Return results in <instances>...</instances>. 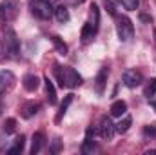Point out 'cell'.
Segmentation results:
<instances>
[{"instance_id":"6da1fadb","label":"cell","mask_w":156,"mask_h":155,"mask_svg":"<svg viewBox=\"0 0 156 155\" xmlns=\"http://www.w3.org/2000/svg\"><path fill=\"white\" fill-rule=\"evenodd\" d=\"M4 47L9 53V57H13V59H16L20 55V40L16 37L15 29H11V28H5V31H4Z\"/></svg>"},{"instance_id":"7a4b0ae2","label":"cell","mask_w":156,"mask_h":155,"mask_svg":"<svg viewBox=\"0 0 156 155\" xmlns=\"http://www.w3.org/2000/svg\"><path fill=\"white\" fill-rule=\"evenodd\" d=\"M116 33H118V39L122 40V42H129L134 37V28H133L131 18L118 17L116 18Z\"/></svg>"},{"instance_id":"3957f363","label":"cell","mask_w":156,"mask_h":155,"mask_svg":"<svg viewBox=\"0 0 156 155\" xmlns=\"http://www.w3.org/2000/svg\"><path fill=\"white\" fill-rule=\"evenodd\" d=\"M53 6L47 0H31V13L42 20H47L53 17Z\"/></svg>"},{"instance_id":"277c9868","label":"cell","mask_w":156,"mask_h":155,"mask_svg":"<svg viewBox=\"0 0 156 155\" xmlns=\"http://www.w3.org/2000/svg\"><path fill=\"white\" fill-rule=\"evenodd\" d=\"M16 15H18V6H16L15 2L5 0V2L0 4V18H2L4 22H11V20H15Z\"/></svg>"},{"instance_id":"5b68a950","label":"cell","mask_w":156,"mask_h":155,"mask_svg":"<svg viewBox=\"0 0 156 155\" xmlns=\"http://www.w3.org/2000/svg\"><path fill=\"white\" fill-rule=\"evenodd\" d=\"M122 80H123V84L127 88H136V86H140L144 82V75L140 71H136V70H125L123 75H122Z\"/></svg>"},{"instance_id":"8992f818","label":"cell","mask_w":156,"mask_h":155,"mask_svg":"<svg viewBox=\"0 0 156 155\" xmlns=\"http://www.w3.org/2000/svg\"><path fill=\"white\" fill-rule=\"evenodd\" d=\"M115 133H116L115 124L111 122V119H109V117H104V119H102V122H100V137H102V139H105V141H113Z\"/></svg>"},{"instance_id":"52a82bcc","label":"cell","mask_w":156,"mask_h":155,"mask_svg":"<svg viewBox=\"0 0 156 155\" xmlns=\"http://www.w3.org/2000/svg\"><path fill=\"white\" fill-rule=\"evenodd\" d=\"M64 82H66V88H76L82 84V77L78 75L76 70L64 68Z\"/></svg>"},{"instance_id":"ba28073f","label":"cell","mask_w":156,"mask_h":155,"mask_svg":"<svg viewBox=\"0 0 156 155\" xmlns=\"http://www.w3.org/2000/svg\"><path fill=\"white\" fill-rule=\"evenodd\" d=\"M15 84V75L9 70H2L0 71V95H4L7 89H11Z\"/></svg>"},{"instance_id":"9c48e42d","label":"cell","mask_w":156,"mask_h":155,"mask_svg":"<svg viewBox=\"0 0 156 155\" xmlns=\"http://www.w3.org/2000/svg\"><path fill=\"white\" fill-rule=\"evenodd\" d=\"M107 77H109V70L107 68H100V71L96 73V78H94V89H96L98 95L104 93L105 84H107Z\"/></svg>"},{"instance_id":"30bf717a","label":"cell","mask_w":156,"mask_h":155,"mask_svg":"<svg viewBox=\"0 0 156 155\" xmlns=\"http://www.w3.org/2000/svg\"><path fill=\"white\" fill-rule=\"evenodd\" d=\"M44 82H45V95H47V100H49V104L53 106V104H56V88H55V84L51 82V78L45 77L44 78Z\"/></svg>"},{"instance_id":"8fae6325","label":"cell","mask_w":156,"mask_h":155,"mask_svg":"<svg viewBox=\"0 0 156 155\" xmlns=\"http://www.w3.org/2000/svg\"><path fill=\"white\" fill-rule=\"evenodd\" d=\"M20 112H22V117H24V119H31L33 115H37L40 112V104L38 102H27V104L22 106Z\"/></svg>"},{"instance_id":"7c38bea8","label":"cell","mask_w":156,"mask_h":155,"mask_svg":"<svg viewBox=\"0 0 156 155\" xmlns=\"http://www.w3.org/2000/svg\"><path fill=\"white\" fill-rule=\"evenodd\" d=\"M40 86V78L37 75H26L24 77V88L27 91H37Z\"/></svg>"},{"instance_id":"4fadbf2b","label":"cell","mask_w":156,"mask_h":155,"mask_svg":"<svg viewBox=\"0 0 156 155\" xmlns=\"http://www.w3.org/2000/svg\"><path fill=\"white\" fill-rule=\"evenodd\" d=\"M44 133L42 131H37V133H33V144H31V153L37 155L42 150V146H44Z\"/></svg>"},{"instance_id":"5bb4252c","label":"cell","mask_w":156,"mask_h":155,"mask_svg":"<svg viewBox=\"0 0 156 155\" xmlns=\"http://www.w3.org/2000/svg\"><path fill=\"white\" fill-rule=\"evenodd\" d=\"M73 97H75V95H71V93H69V95H66V99H64V102H62V106H60L58 113H56V117H55V122H56V124H58V122L62 120V117L66 115V112H67L69 104L73 102Z\"/></svg>"},{"instance_id":"9a60e30c","label":"cell","mask_w":156,"mask_h":155,"mask_svg":"<svg viewBox=\"0 0 156 155\" xmlns=\"http://www.w3.org/2000/svg\"><path fill=\"white\" fill-rule=\"evenodd\" d=\"M131 124H133V119H131V117L129 115H122L120 117V122L115 124V128H116L118 133H125V131H129Z\"/></svg>"},{"instance_id":"2e32d148","label":"cell","mask_w":156,"mask_h":155,"mask_svg":"<svg viewBox=\"0 0 156 155\" xmlns=\"http://www.w3.org/2000/svg\"><path fill=\"white\" fill-rule=\"evenodd\" d=\"M125 112H127V104L123 100H116L111 106V115L113 117H122V115H125Z\"/></svg>"},{"instance_id":"e0dca14e","label":"cell","mask_w":156,"mask_h":155,"mask_svg":"<svg viewBox=\"0 0 156 155\" xmlns=\"http://www.w3.org/2000/svg\"><path fill=\"white\" fill-rule=\"evenodd\" d=\"M89 24L94 28V31H98V24H100V9H98L96 4L91 6V20H89Z\"/></svg>"},{"instance_id":"ac0fdd59","label":"cell","mask_w":156,"mask_h":155,"mask_svg":"<svg viewBox=\"0 0 156 155\" xmlns=\"http://www.w3.org/2000/svg\"><path fill=\"white\" fill-rule=\"evenodd\" d=\"M55 15H56V20L62 22V24H66V22L69 20V11H67L66 6H58V7L55 9Z\"/></svg>"},{"instance_id":"d6986e66","label":"cell","mask_w":156,"mask_h":155,"mask_svg":"<svg viewBox=\"0 0 156 155\" xmlns=\"http://www.w3.org/2000/svg\"><path fill=\"white\" fill-rule=\"evenodd\" d=\"M24 144H26V137L24 135H20L16 141H15V144H13V148H9V152L7 153L9 155H16V153H20L22 150H24Z\"/></svg>"},{"instance_id":"ffe728a7","label":"cell","mask_w":156,"mask_h":155,"mask_svg":"<svg viewBox=\"0 0 156 155\" xmlns=\"http://www.w3.org/2000/svg\"><path fill=\"white\" fill-rule=\"evenodd\" d=\"M93 150H96V144H94L93 139H91V130H87V137H85V141H83L82 152H83V153H91Z\"/></svg>"},{"instance_id":"44dd1931","label":"cell","mask_w":156,"mask_h":155,"mask_svg":"<svg viewBox=\"0 0 156 155\" xmlns=\"http://www.w3.org/2000/svg\"><path fill=\"white\" fill-rule=\"evenodd\" d=\"M51 40H53V44H55V47H56V51H58L60 55H67V46H66V42L60 39L58 35H55Z\"/></svg>"},{"instance_id":"7402d4cb","label":"cell","mask_w":156,"mask_h":155,"mask_svg":"<svg viewBox=\"0 0 156 155\" xmlns=\"http://www.w3.org/2000/svg\"><path fill=\"white\" fill-rule=\"evenodd\" d=\"M96 31H94V28L89 24V22H85V26L82 28V40L83 42H87L89 39H93V35H94Z\"/></svg>"},{"instance_id":"603a6c76","label":"cell","mask_w":156,"mask_h":155,"mask_svg":"<svg viewBox=\"0 0 156 155\" xmlns=\"http://www.w3.org/2000/svg\"><path fill=\"white\" fill-rule=\"evenodd\" d=\"M154 93H156V78H151V80L147 82V86H145V89H144V95L151 99V97H153Z\"/></svg>"},{"instance_id":"cb8c5ba5","label":"cell","mask_w":156,"mask_h":155,"mask_svg":"<svg viewBox=\"0 0 156 155\" xmlns=\"http://www.w3.org/2000/svg\"><path fill=\"white\" fill-rule=\"evenodd\" d=\"M122 4H123L125 9H129V11H136L138 6H140V0H122Z\"/></svg>"},{"instance_id":"d4e9b609","label":"cell","mask_w":156,"mask_h":155,"mask_svg":"<svg viewBox=\"0 0 156 155\" xmlns=\"http://www.w3.org/2000/svg\"><path fill=\"white\" fill-rule=\"evenodd\" d=\"M55 75H56V80H58V84L64 88V86H66V82H64V68L56 64V66H55Z\"/></svg>"},{"instance_id":"484cf974","label":"cell","mask_w":156,"mask_h":155,"mask_svg":"<svg viewBox=\"0 0 156 155\" xmlns=\"http://www.w3.org/2000/svg\"><path fill=\"white\" fill-rule=\"evenodd\" d=\"M144 135L145 137H151V139H156V124H149L144 128Z\"/></svg>"},{"instance_id":"4316f807","label":"cell","mask_w":156,"mask_h":155,"mask_svg":"<svg viewBox=\"0 0 156 155\" xmlns=\"http://www.w3.org/2000/svg\"><path fill=\"white\" fill-rule=\"evenodd\" d=\"M15 126H16V120L15 119H7L5 124H4V131L5 133H13L15 131Z\"/></svg>"},{"instance_id":"83f0119b","label":"cell","mask_w":156,"mask_h":155,"mask_svg":"<svg viewBox=\"0 0 156 155\" xmlns=\"http://www.w3.org/2000/svg\"><path fill=\"white\" fill-rule=\"evenodd\" d=\"M104 6H105V9H107L109 15H115V13H116V2H115V0H105Z\"/></svg>"},{"instance_id":"f1b7e54d","label":"cell","mask_w":156,"mask_h":155,"mask_svg":"<svg viewBox=\"0 0 156 155\" xmlns=\"http://www.w3.org/2000/svg\"><path fill=\"white\" fill-rule=\"evenodd\" d=\"M51 152H53V153H58V152H60V139H55V144H53Z\"/></svg>"},{"instance_id":"f546056e","label":"cell","mask_w":156,"mask_h":155,"mask_svg":"<svg viewBox=\"0 0 156 155\" xmlns=\"http://www.w3.org/2000/svg\"><path fill=\"white\" fill-rule=\"evenodd\" d=\"M66 2H67L69 6H78V4H82L83 0H66Z\"/></svg>"},{"instance_id":"4dcf8cb0","label":"cell","mask_w":156,"mask_h":155,"mask_svg":"<svg viewBox=\"0 0 156 155\" xmlns=\"http://www.w3.org/2000/svg\"><path fill=\"white\" fill-rule=\"evenodd\" d=\"M142 20H144V22H151V18H149L147 15H142Z\"/></svg>"},{"instance_id":"1f68e13d","label":"cell","mask_w":156,"mask_h":155,"mask_svg":"<svg viewBox=\"0 0 156 155\" xmlns=\"http://www.w3.org/2000/svg\"><path fill=\"white\" fill-rule=\"evenodd\" d=\"M147 155H156V150H149V152H147Z\"/></svg>"},{"instance_id":"d6a6232c","label":"cell","mask_w":156,"mask_h":155,"mask_svg":"<svg viewBox=\"0 0 156 155\" xmlns=\"http://www.w3.org/2000/svg\"><path fill=\"white\" fill-rule=\"evenodd\" d=\"M151 104H153V106H154V110H156V100H151Z\"/></svg>"},{"instance_id":"836d02e7","label":"cell","mask_w":156,"mask_h":155,"mask_svg":"<svg viewBox=\"0 0 156 155\" xmlns=\"http://www.w3.org/2000/svg\"><path fill=\"white\" fill-rule=\"evenodd\" d=\"M0 53H2V46H0Z\"/></svg>"},{"instance_id":"e575fe53","label":"cell","mask_w":156,"mask_h":155,"mask_svg":"<svg viewBox=\"0 0 156 155\" xmlns=\"http://www.w3.org/2000/svg\"><path fill=\"white\" fill-rule=\"evenodd\" d=\"M154 37H156V31H154Z\"/></svg>"}]
</instances>
